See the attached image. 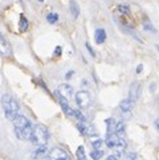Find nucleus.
<instances>
[{
    "label": "nucleus",
    "mask_w": 159,
    "mask_h": 160,
    "mask_svg": "<svg viewBox=\"0 0 159 160\" xmlns=\"http://www.w3.org/2000/svg\"><path fill=\"white\" fill-rule=\"evenodd\" d=\"M2 107H3V110H4L5 117H7L9 121H12V119L16 115H19L20 106L18 103V101H16L12 95L4 94L2 97Z\"/></svg>",
    "instance_id": "nucleus-1"
},
{
    "label": "nucleus",
    "mask_w": 159,
    "mask_h": 160,
    "mask_svg": "<svg viewBox=\"0 0 159 160\" xmlns=\"http://www.w3.org/2000/svg\"><path fill=\"white\" fill-rule=\"evenodd\" d=\"M48 139H49V131L47 128V126L36 124L32 131L31 142L36 146H45L48 143Z\"/></svg>",
    "instance_id": "nucleus-2"
},
{
    "label": "nucleus",
    "mask_w": 159,
    "mask_h": 160,
    "mask_svg": "<svg viewBox=\"0 0 159 160\" xmlns=\"http://www.w3.org/2000/svg\"><path fill=\"white\" fill-rule=\"evenodd\" d=\"M90 102H92V97L88 91L81 90L76 94V103L80 108H86L90 105Z\"/></svg>",
    "instance_id": "nucleus-3"
},
{
    "label": "nucleus",
    "mask_w": 159,
    "mask_h": 160,
    "mask_svg": "<svg viewBox=\"0 0 159 160\" xmlns=\"http://www.w3.org/2000/svg\"><path fill=\"white\" fill-rule=\"evenodd\" d=\"M47 160H69V158H68V153L62 148L54 147L48 152Z\"/></svg>",
    "instance_id": "nucleus-4"
},
{
    "label": "nucleus",
    "mask_w": 159,
    "mask_h": 160,
    "mask_svg": "<svg viewBox=\"0 0 159 160\" xmlns=\"http://www.w3.org/2000/svg\"><path fill=\"white\" fill-rule=\"evenodd\" d=\"M57 97L60 98L65 99L66 102H69L73 97V88L70 85H66V83H62L57 88Z\"/></svg>",
    "instance_id": "nucleus-5"
},
{
    "label": "nucleus",
    "mask_w": 159,
    "mask_h": 160,
    "mask_svg": "<svg viewBox=\"0 0 159 160\" xmlns=\"http://www.w3.org/2000/svg\"><path fill=\"white\" fill-rule=\"evenodd\" d=\"M0 53H2L4 57L12 56V48H11V44L8 42V40L5 38L2 33H0Z\"/></svg>",
    "instance_id": "nucleus-6"
},
{
    "label": "nucleus",
    "mask_w": 159,
    "mask_h": 160,
    "mask_svg": "<svg viewBox=\"0 0 159 160\" xmlns=\"http://www.w3.org/2000/svg\"><path fill=\"white\" fill-rule=\"evenodd\" d=\"M32 131H33V126H28L25 128H15V134L20 140H31L32 136Z\"/></svg>",
    "instance_id": "nucleus-7"
},
{
    "label": "nucleus",
    "mask_w": 159,
    "mask_h": 160,
    "mask_svg": "<svg viewBox=\"0 0 159 160\" xmlns=\"http://www.w3.org/2000/svg\"><path fill=\"white\" fill-rule=\"evenodd\" d=\"M141 88H142L141 82H137V81L130 85V90H129V99L130 101L135 102V101L139 98V95H141Z\"/></svg>",
    "instance_id": "nucleus-8"
},
{
    "label": "nucleus",
    "mask_w": 159,
    "mask_h": 160,
    "mask_svg": "<svg viewBox=\"0 0 159 160\" xmlns=\"http://www.w3.org/2000/svg\"><path fill=\"white\" fill-rule=\"evenodd\" d=\"M12 123H13V127L19 128V130L20 128H25V127H28V126L32 124L29 119H28L27 117H24V115H16L12 119Z\"/></svg>",
    "instance_id": "nucleus-9"
},
{
    "label": "nucleus",
    "mask_w": 159,
    "mask_h": 160,
    "mask_svg": "<svg viewBox=\"0 0 159 160\" xmlns=\"http://www.w3.org/2000/svg\"><path fill=\"white\" fill-rule=\"evenodd\" d=\"M77 128L81 131L82 135H86V136H94V135H97V131H95V128L93 127V126L86 124V122H80L77 124Z\"/></svg>",
    "instance_id": "nucleus-10"
},
{
    "label": "nucleus",
    "mask_w": 159,
    "mask_h": 160,
    "mask_svg": "<svg viewBox=\"0 0 159 160\" xmlns=\"http://www.w3.org/2000/svg\"><path fill=\"white\" fill-rule=\"evenodd\" d=\"M106 146L109 148H113V150H115L118 143H119V136L117 134H107L106 136Z\"/></svg>",
    "instance_id": "nucleus-11"
},
{
    "label": "nucleus",
    "mask_w": 159,
    "mask_h": 160,
    "mask_svg": "<svg viewBox=\"0 0 159 160\" xmlns=\"http://www.w3.org/2000/svg\"><path fill=\"white\" fill-rule=\"evenodd\" d=\"M115 134L119 138H123L125 134H126V123H125L122 119L115 121Z\"/></svg>",
    "instance_id": "nucleus-12"
},
{
    "label": "nucleus",
    "mask_w": 159,
    "mask_h": 160,
    "mask_svg": "<svg viewBox=\"0 0 159 160\" xmlns=\"http://www.w3.org/2000/svg\"><path fill=\"white\" fill-rule=\"evenodd\" d=\"M119 108L122 110V112H131L134 108V102L130 101L129 98L123 99V101H121V103H119Z\"/></svg>",
    "instance_id": "nucleus-13"
},
{
    "label": "nucleus",
    "mask_w": 159,
    "mask_h": 160,
    "mask_svg": "<svg viewBox=\"0 0 159 160\" xmlns=\"http://www.w3.org/2000/svg\"><path fill=\"white\" fill-rule=\"evenodd\" d=\"M94 40H95V42H97V44H104L106 41V32H105V29H102V28L95 29Z\"/></svg>",
    "instance_id": "nucleus-14"
},
{
    "label": "nucleus",
    "mask_w": 159,
    "mask_h": 160,
    "mask_svg": "<svg viewBox=\"0 0 159 160\" xmlns=\"http://www.w3.org/2000/svg\"><path fill=\"white\" fill-rule=\"evenodd\" d=\"M48 155V150L45 146H38V148L36 151H33L32 153V158L33 159H41V158H45Z\"/></svg>",
    "instance_id": "nucleus-15"
},
{
    "label": "nucleus",
    "mask_w": 159,
    "mask_h": 160,
    "mask_svg": "<svg viewBox=\"0 0 159 160\" xmlns=\"http://www.w3.org/2000/svg\"><path fill=\"white\" fill-rule=\"evenodd\" d=\"M59 102H60V106H61V108H62V111H64L66 115L73 117V108H72L69 105H68V102H66L65 99L60 98V97H59Z\"/></svg>",
    "instance_id": "nucleus-16"
},
{
    "label": "nucleus",
    "mask_w": 159,
    "mask_h": 160,
    "mask_svg": "<svg viewBox=\"0 0 159 160\" xmlns=\"http://www.w3.org/2000/svg\"><path fill=\"white\" fill-rule=\"evenodd\" d=\"M106 127H107V134H115V119L109 118L105 121Z\"/></svg>",
    "instance_id": "nucleus-17"
},
{
    "label": "nucleus",
    "mask_w": 159,
    "mask_h": 160,
    "mask_svg": "<svg viewBox=\"0 0 159 160\" xmlns=\"http://www.w3.org/2000/svg\"><path fill=\"white\" fill-rule=\"evenodd\" d=\"M69 8H70V13L74 19H77L78 16H80V7H78V4L74 2V0H72L70 4H69Z\"/></svg>",
    "instance_id": "nucleus-18"
},
{
    "label": "nucleus",
    "mask_w": 159,
    "mask_h": 160,
    "mask_svg": "<svg viewBox=\"0 0 159 160\" xmlns=\"http://www.w3.org/2000/svg\"><path fill=\"white\" fill-rule=\"evenodd\" d=\"M28 25H29V22H28L27 18L24 15H21L20 16V22H19V28H20V31L21 32H25L28 29Z\"/></svg>",
    "instance_id": "nucleus-19"
},
{
    "label": "nucleus",
    "mask_w": 159,
    "mask_h": 160,
    "mask_svg": "<svg viewBox=\"0 0 159 160\" xmlns=\"http://www.w3.org/2000/svg\"><path fill=\"white\" fill-rule=\"evenodd\" d=\"M76 156H77V160H88L86 153H85V150H84V147H82V146H80V147L77 148Z\"/></svg>",
    "instance_id": "nucleus-20"
},
{
    "label": "nucleus",
    "mask_w": 159,
    "mask_h": 160,
    "mask_svg": "<svg viewBox=\"0 0 159 160\" xmlns=\"http://www.w3.org/2000/svg\"><path fill=\"white\" fill-rule=\"evenodd\" d=\"M90 156H92V159H94V160H100L102 156H104V151L102 150H93L90 152Z\"/></svg>",
    "instance_id": "nucleus-21"
},
{
    "label": "nucleus",
    "mask_w": 159,
    "mask_h": 160,
    "mask_svg": "<svg viewBox=\"0 0 159 160\" xmlns=\"http://www.w3.org/2000/svg\"><path fill=\"white\" fill-rule=\"evenodd\" d=\"M47 21L49 24H56V22L59 21V15L57 13H49L47 16Z\"/></svg>",
    "instance_id": "nucleus-22"
},
{
    "label": "nucleus",
    "mask_w": 159,
    "mask_h": 160,
    "mask_svg": "<svg viewBox=\"0 0 159 160\" xmlns=\"http://www.w3.org/2000/svg\"><path fill=\"white\" fill-rule=\"evenodd\" d=\"M73 117H74L77 121H80V122H86V118L82 115L80 110H73Z\"/></svg>",
    "instance_id": "nucleus-23"
},
{
    "label": "nucleus",
    "mask_w": 159,
    "mask_h": 160,
    "mask_svg": "<svg viewBox=\"0 0 159 160\" xmlns=\"http://www.w3.org/2000/svg\"><path fill=\"white\" fill-rule=\"evenodd\" d=\"M102 144H104V140H101V139H97V140H93L92 142V146H93L94 150H101Z\"/></svg>",
    "instance_id": "nucleus-24"
},
{
    "label": "nucleus",
    "mask_w": 159,
    "mask_h": 160,
    "mask_svg": "<svg viewBox=\"0 0 159 160\" xmlns=\"http://www.w3.org/2000/svg\"><path fill=\"white\" fill-rule=\"evenodd\" d=\"M118 11H119V12H121V13H125V15L130 13V8L127 7V5H123V4L118 5Z\"/></svg>",
    "instance_id": "nucleus-25"
},
{
    "label": "nucleus",
    "mask_w": 159,
    "mask_h": 160,
    "mask_svg": "<svg viewBox=\"0 0 159 160\" xmlns=\"http://www.w3.org/2000/svg\"><path fill=\"white\" fill-rule=\"evenodd\" d=\"M125 160H137V155L135 152H129L126 156H125Z\"/></svg>",
    "instance_id": "nucleus-26"
},
{
    "label": "nucleus",
    "mask_w": 159,
    "mask_h": 160,
    "mask_svg": "<svg viewBox=\"0 0 159 160\" xmlns=\"http://www.w3.org/2000/svg\"><path fill=\"white\" fill-rule=\"evenodd\" d=\"M143 28H145V29H146V31H151V32H156V29H155V28H154V27H152V25L150 24V22H146V24H145V27H143Z\"/></svg>",
    "instance_id": "nucleus-27"
},
{
    "label": "nucleus",
    "mask_w": 159,
    "mask_h": 160,
    "mask_svg": "<svg viewBox=\"0 0 159 160\" xmlns=\"http://www.w3.org/2000/svg\"><path fill=\"white\" fill-rule=\"evenodd\" d=\"M85 47H86V49L89 50V53H90V54H92L93 57H95V53H94V50L92 49V47H90V44H88V42H86V45H85Z\"/></svg>",
    "instance_id": "nucleus-28"
},
{
    "label": "nucleus",
    "mask_w": 159,
    "mask_h": 160,
    "mask_svg": "<svg viewBox=\"0 0 159 160\" xmlns=\"http://www.w3.org/2000/svg\"><path fill=\"white\" fill-rule=\"evenodd\" d=\"M142 70H143V65L139 64V65L137 66V69H135V72H137V74H141V73H142Z\"/></svg>",
    "instance_id": "nucleus-29"
},
{
    "label": "nucleus",
    "mask_w": 159,
    "mask_h": 160,
    "mask_svg": "<svg viewBox=\"0 0 159 160\" xmlns=\"http://www.w3.org/2000/svg\"><path fill=\"white\" fill-rule=\"evenodd\" d=\"M73 74H74V72H73V70H70V72H68V73L65 74V78H66V79H70V77L73 76Z\"/></svg>",
    "instance_id": "nucleus-30"
},
{
    "label": "nucleus",
    "mask_w": 159,
    "mask_h": 160,
    "mask_svg": "<svg viewBox=\"0 0 159 160\" xmlns=\"http://www.w3.org/2000/svg\"><path fill=\"white\" fill-rule=\"evenodd\" d=\"M106 160H119V158L117 155H110V156H107Z\"/></svg>",
    "instance_id": "nucleus-31"
},
{
    "label": "nucleus",
    "mask_w": 159,
    "mask_h": 160,
    "mask_svg": "<svg viewBox=\"0 0 159 160\" xmlns=\"http://www.w3.org/2000/svg\"><path fill=\"white\" fill-rule=\"evenodd\" d=\"M54 54H56V56H60V54H61V48H60V47L56 48V50H54Z\"/></svg>",
    "instance_id": "nucleus-32"
},
{
    "label": "nucleus",
    "mask_w": 159,
    "mask_h": 160,
    "mask_svg": "<svg viewBox=\"0 0 159 160\" xmlns=\"http://www.w3.org/2000/svg\"><path fill=\"white\" fill-rule=\"evenodd\" d=\"M154 124H155V127H156V130H158V132H159V119H156V121L154 122Z\"/></svg>",
    "instance_id": "nucleus-33"
},
{
    "label": "nucleus",
    "mask_w": 159,
    "mask_h": 160,
    "mask_svg": "<svg viewBox=\"0 0 159 160\" xmlns=\"http://www.w3.org/2000/svg\"><path fill=\"white\" fill-rule=\"evenodd\" d=\"M156 50H158V53H159V45H156Z\"/></svg>",
    "instance_id": "nucleus-34"
},
{
    "label": "nucleus",
    "mask_w": 159,
    "mask_h": 160,
    "mask_svg": "<svg viewBox=\"0 0 159 160\" xmlns=\"http://www.w3.org/2000/svg\"><path fill=\"white\" fill-rule=\"evenodd\" d=\"M38 2H40V3H43V2H44V0H38Z\"/></svg>",
    "instance_id": "nucleus-35"
}]
</instances>
